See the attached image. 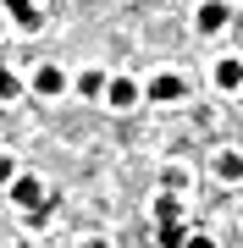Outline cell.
Segmentation results:
<instances>
[{
    "mask_svg": "<svg viewBox=\"0 0 243 248\" xmlns=\"http://www.w3.org/2000/svg\"><path fill=\"white\" fill-rule=\"evenodd\" d=\"M6 6H11V11H17V6H33V0H6Z\"/></svg>",
    "mask_w": 243,
    "mask_h": 248,
    "instance_id": "5bb4252c",
    "label": "cell"
},
{
    "mask_svg": "<svg viewBox=\"0 0 243 248\" xmlns=\"http://www.w3.org/2000/svg\"><path fill=\"white\" fill-rule=\"evenodd\" d=\"M33 89L45 94V99H55V94H66V72H61V66H39V78H33Z\"/></svg>",
    "mask_w": 243,
    "mask_h": 248,
    "instance_id": "7a4b0ae2",
    "label": "cell"
},
{
    "mask_svg": "<svg viewBox=\"0 0 243 248\" xmlns=\"http://www.w3.org/2000/svg\"><path fill=\"white\" fill-rule=\"evenodd\" d=\"M105 99H111V105H116V110H127V105H133V99H138L133 78H111V83H105Z\"/></svg>",
    "mask_w": 243,
    "mask_h": 248,
    "instance_id": "277c9868",
    "label": "cell"
},
{
    "mask_svg": "<svg viewBox=\"0 0 243 248\" xmlns=\"http://www.w3.org/2000/svg\"><path fill=\"white\" fill-rule=\"evenodd\" d=\"M83 248H111V243H105V237H89V243H83Z\"/></svg>",
    "mask_w": 243,
    "mask_h": 248,
    "instance_id": "4fadbf2b",
    "label": "cell"
},
{
    "mask_svg": "<svg viewBox=\"0 0 243 248\" xmlns=\"http://www.w3.org/2000/svg\"><path fill=\"white\" fill-rule=\"evenodd\" d=\"M11 177H17V160H11V155H0V182H11Z\"/></svg>",
    "mask_w": 243,
    "mask_h": 248,
    "instance_id": "8fae6325",
    "label": "cell"
},
{
    "mask_svg": "<svg viewBox=\"0 0 243 248\" xmlns=\"http://www.w3.org/2000/svg\"><path fill=\"white\" fill-rule=\"evenodd\" d=\"M216 89H243V61H221L216 66Z\"/></svg>",
    "mask_w": 243,
    "mask_h": 248,
    "instance_id": "5b68a950",
    "label": "cell"
},
{
    "mask_svg": "<svg viewBox=\"0 0 243 248\" xmlns=\"http://www.w3.org/2000/svg\"><path fill=\"white\" fill-rule=\"evenodd\" d=\"M216 177L221 182H243V155H221L216 160Z\"/></svg>",
    "mask_w": 243,
    "mask_h": 248,
    "instance_id": "ba28073f",
    "label": "cell"
},
{
    "mask_svg": "<svg viewBox=\"0 0 243 248\" xmlns=\"http://www.w3.org/2000/svg\"><path fill=\"white\" fill-rule=\"evenodd\" d=\"M11 199L28 210V221H45V215H50V193H45L39 177H11Z\"/></svg>",
    "mask_w": 243,
    "mask_h": 248,
    "instance_id": "6da1fadb",
    "label": "cell"
},
{
    "mask_svg": "<svg viewBox=\"0 0 243 248\" xmlns=\"http://www.w3.org/2000/svg\"><path fill=\"white\" fill-rule=\"evenodd\" d=\"M11 17H17V28H22V33H39V28H45V11H39V6H17Z\"/></svg>",
    "mask_w": 243,
    "mask_h": 248,
    "instance_id": "8992f818",
    "label": "cell"
},
{
    "mask_svg": "<svg viewBox=\"0 0 243 248\" xmlns=\"http://www.w3.org/2000/svg\"><path fill=\"white\" fill-rule=\"evenodd\" d=\"M177 94H182V78H171V72L149 83V99H177Z\"/></svg>",
    "mask_w": 243,
    "mask_h": 248,
    "instance_id": "52a82bcc",
    "label": "cell"
},
{
    "mask_svg": "<svg viewBox=\"0 0 243 248\" xmlns=\"http://www.w3.org/2000/svg\"><path fill=\"white\" fill-rule=\"evenodd\" d=\"M83 94H105V72H83Z\"/></svg>",
    "mask_w": 243,
    "mask_h": 248,
    "instance_id": "30bf717a",
    "label": "cell"
},
{
    "mask_svg": "<svg viewBox=\"0 0 243 248\" xmlns=\"http://www.w3.org/2000/svg\"><path fill=\"white\" fill-rule=\"evenodd\" d=\"M17 94H22L17 72H11V66H0V99H17Z\"/></svg>",
    "mask_w": 243,
    "mask_h": 248,
    "instance_id": "9c48e42d",
    "label": "cell"
},
{
    "mask_svg": "<svg viewBox=\"0 0 243 248\" xmlns=\"http://www.w3.org/2000/svg\"><path fill=\"white\" fill-rule=\"evenodd\" d=\"M182 248H216V243H210V237H205V232H194V237H188V243H182Z\"/></svg>",
    "mask_w": 243,
    "mask_h": 248,
    "instance_id": "7c38bea8",
    "label": "cell"
},
{
    "mask_svg": "<svg viewBox=\"0 0 243 248\" xmlns=\"http://www.w3.org/2000/svg\"><path fill=\"white\" fill-rule=\"evenodd\" d=\"M199 33H221V28H227V6H221V0H210V6H199Z\"/></svg>",
    "mask_w": 243,
    "mask_h": 248,
    "instance_id": "3957f363",
    "label": "cell"
}]
</instances>
